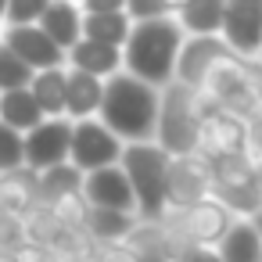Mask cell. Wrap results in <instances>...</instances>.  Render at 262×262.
Returning <instances> with one entry per match:
<instances>
[{
  "label": "cell",
  "mask_w": 262,
  "mask_h": 262,
  "mask_svg": "<svg viewBox=\"0 0 262 262\" xmlns=\"http://www.w3.org/2000/svg\"><path fill=\"white\" fill-rule=\"evenodd\" d=\"M183 40L187 36L172 15L155 22H133L129 40L122 47V72L155 90H165L176 76V58Z\"/></svg>",
  "instance_id": "obj_1"
},
{
  "label": "cell",
  "mask_w": 262,
  "mask_h": 262,
  "mask_svg": "<svg viewBox=\"0 0 262 262\" xmlns=\"http://www.w3.org/2000/svg\"><path fill=\"white\" fill-rule=\"evenodd\" d=\"M158 108H162V90L119 72L104 83V101L97 119L122 144H151L158 129Z\"/></svg>",
  "instance_id": "obj_2"
},
{
  "label": "cell",
  "mask_w": 262,
  "mask_h": 262,
  "mask_svg": "<svg viewBox=\"0 0 262 262\" xmlns=\"http://www.w3.org/2000/svg\"><path fill=\"white\" fill-rule=\"evenodd\" d=\"M119 169L129 180V190H133V201H137V219L140 223H162L165 219L169 155L155 140L151 144H122Z\"/></svg>",
  "instance_id": "obj_3"
},
{
  "label": "cell",
  "mask_w": 262,
  "mask_h": 262,
  "mask_svg": "<svg viewBox=\"0 0 262 262\" xmlns=\"http://www.w3.org/2000/svg\"><path fill=\"white\" fill-rule=\"evenodd\" d=\"M215 104L219 112L226 115H237L244 122H251L255 115H262V76L255 69V61H241V58H230L223 61L201 86Z\"/></svg>",
  "instance_id": "obj_4"
},
{
  "label": "cell",
  "mask_w": 262,
  "mask_h": 262,
  "mask_svg": "<svg viewBox=\"0 0 262 262\" xmlns=\"http://www.w3.org/2000/svg\"><path fill=\"white\" fill-rule=\"evenodd\" d=\"M198 133H201V122L190 108V90L180 83H169L162 90L155 144L169 158H183V155H198Z\"/></svg>",
  "instance_id": "obj_5"
},
{
  "label": "cell",
  "mask_w": 262,
  "mask_h": 262,
  "mask_svg": "<svg viewBox=\"0 0 262 262\" xmlns=\"http://www.w3.org/2000/svg\"><path fill=\"white\" fill-rule=\"evenodd\" d=\"M212 198V165L205 155H183L169 158L165 172V215L187 212L190 205Z\"/></svg>",
  "instance_id": "obj_6"
},
{
  "label": "cell",
  "mask_w": 262,
  "mask_h": 262,
  "mask_svg": "<svg viewBox=\"0 0 262 262\" xmlns=\"http://www.w3.org/2000/svg\"><path fill=\"white\" fill-rule=\"evenodd\" d=\"M122 158V140L101 122V119H86V122H72V144H69V165H76L83 176L97 172V169H112Z\"/></svg>",
  "instance_id": "obj_7"
},
{
  "label": "cell",
  "mask_w": 262,
  "mask_h": 262,
  "mask_svg": "<svg viewBox=\"0 0 262 262\" xmlns=\"http://www.w3.org/2000/svg\"><path fill=\"white\" fill-rule=\"evenodd\" d=\"M165 223L190 244V248H219V241L226 237V230L233 226V215L219 205V201H212V198H205V201H198V205H190L187 212H176V215H165Z\"/></svg>",
  "instance_id": "obj_8"
},
{
  "label": "cell",
  "mask_w": 262,
  "mask_h": 262,
  "mask_svg": "<svg viewBox=\"0 0 262 262\" xmlns=\"http://www.w3.org/2000/svg\"><path fill=\"white\" fill-rule=\"evenodd\" d=\"M219 40L241 61H255L262 51V0H233L223 11Z\"/></svg>",
  "instance_id": "obj_9"
},
{
  "label": "cell",
  "mask_w": 262,
  "mask_h": 262,
  "mask_svg": "<svg viewBox=\"0 0 262 262\" xmlns=\"http://www.w3.org/2000/svg\"><path fill=\"white\" fill-rule=\"evenodd\" d=\"M233 54L226 51V43L219 36H187L183 47H180V58H176V76L172 83L187 86V90H201L205 79L223 65L230 61Z\"/></svg>",
  "instance_id": "obj_10"
},
{
  "label": "cell",
  "mask_w": 262,
  "mask_h": 262,
  "mask_svg": "<svg viewBox=\"0 0 262 262\" xmlns=\"http://www.w3.org/2000/svg\"><path fill=\"white\" fill-rule=\"evenodd\" d=\"M26 144V169L29 172H47L54 165L69 162V144H72V122L69 119H43L33 133L22 137Z\"/></svg>",
  "instance_id": "obj_11"
},
{
  "label": "cell",
  "mask_w": 262,
  "mask_h": 262,
  "mask_svg": "<svg viewBox=\"0 0 262 262\" xmlns=\"http://www.w3.org/2000/svg\"><path fill=\"white\" fill-rule=\"evenodd\" d=\"M0 43H4L22 65L36 72H51V69H65V54L47 40V33L40 26H18V29H4V36H0Z\"/></svg>",
  "instance_id": "obj_12"
},
{
  "label": "cell",
  "mask_w": 262,
  "mask_h": 262,
  "mask_svg": "<svg viewBox=\"0 0 262 262\" xmlns=\"http://www.w3.org/2000/svg\"><path fill=\"white\" fill-rule=\"evenodd\" d=\"M83 201H86L90 208H108V212L137 215V201H133L129 180L122 176L119 165L86 172V176H83Z\"/></svg>",
  "instance_id": "obj_13"
},
{
  "label": "cell",
  "mask_w": 262,
  "mask_h": 262,
  "mask_svg": "<svg viewBox=\"0 0 262 262\" xmlns=\"http://www.w3.org/2000/svg\"><path fill=\"white\" fill-rule=\"evenodd\" d=\"M244 144H248V122L237 119V115H226V112L208 119L201 126V133H198V155H205L208 162L244 155Z\"/></svg>",
  "instance_id": "obj_14"
},
{
  "label": "cell",
  "mask_w": 262,
  "mask_h": 262,
  "mask_svg": "<svg viewBox=\"0 0 262 262\" xmlns=\"http://www.w3.org/2000/svg\"><path fill=\"white\" fill-rule=\"evenodd\" d=\"M65 61H69L72 72L94 76V79H101V83H108L112 76L122 72V51H119V47L94 43V40H79V43L65 54Z\"/></svg>",
  "instance_id": "obj_15"
},
{
  "label": "cell",
  "mask_w": 262,
  "mask_h": 262,
  "mask_svg": "<svg viewBox=\"0 0 262 262\" xmlns=\"http://www.w3.org/2000/svg\"><path fill=\"white\" fill-rule=\"evenodd\" d=\"M101 101H104V83L101 79L83 76V72H72V69L65 72V119L69 122L97 119Z\"/></svg>",
  "instance_id": "obj_16"
},
{
  "label": "cell",
  "mask_w": 262,
  "mask_h": 262,
  "mask_svg": "<svg viewBox=\"0 0 262 262\" xmlns=\"http://www.w3.org/2000/svg\"><path fill=\"white\" fill-rule=\"evenodd\" d=\"M36 26L47 33V40L61 54H69L83 40V11L76 4H47V11H43V18Z\"/></svg>",
  "instance_id": "obj_17"
},
{
  "label": "cell",
  "mask_w": 262,
  "mask_h": 262,
  "mask_svg": "<svg viewBox=\"0 0 262 262\" xmlns=\"http://www.w3.org/2000/svg\"><path fill=\"white\" fill-rule=\"evenodd\" d=\"M223 0H187V4H176L172 18L180 22L183 36H219L223 29Z\"/></svg>",
  "instance_id": "obj_18"
},
{
  "label": "cell",
  "mask_w": 262,
  "mask_h": 262,
  "mask_svg": "<svg viewBox=\"0 0 262 262\" xmlns=\"http://www.w3.org/2000/svg\"><path fill=\"white\" fill-rule=\"evenodd\" d=\"M40 205V187H36V172L29 169H18V172H8L0 176V212L4 215H26L29 208Z\"/></svg>",
  "instance_id": "obj_19"
},
{
  "label": "cell",
  "mask_w": 262,
  "mask_h": 262,
  "mask_svg": "<svg viewBox=\"0 0 262 262\" xmlns=\"http://www.w3.org/2000/svg\"><path fill=\"white\" fill-rule=\"evenodd\" d=\"M137 223H140L137 215H122V212H108V208H90L83 233L94 244H126V237L137 230Z\"/></svg>",
  "instance_id": "obj_20"
},
{
  "label": "cell",
  "mask_w": 262,
  "mask_h": 262,
  "mask_svg": "<svg viewBox=\"0 0 262 262\" xmlns=\"http://www.w3.org/2000/svg\"><path fill=\"white\" fill-rule=\"evenodd\" d=\"M215 255L223 262H262V237L255 233V226L248 219H233V226L219 241Z\"/></svg>",
  "instance_id": "obj_21"
},
{
  "label": "cell",
  "mask_w": 262,
  "mask_h": 262,
  "mask_svg": "<svg viewBox=\"0 0 262 262\" xmlns=\"http://www.w3.org/2000/svg\"><path fill=\"white\" fill-rule=\"evenodd\" d=\"M0 122L26 137L43 122V112L36 108L29 90H11V94H0Z\"/></svg>",
  "instance_id": "obj_22"
},
{
  "label": "cell",
  "mask_w": 262,
  "mask_h": 262,
  "mask_svg": "<svg viewBox=\"0 0 262 262\" xmlns=\"http://www.w3.org/2000/svg\"><path fill=\"white\" fill-rule=\"evenodd\" d=\"M129 15L126 8L122 11H112V15H83V40H94V43H104V47H126L129 40Z\"/></svg>",
  "instance_id": "obj_23"
},
{
  "label": "cell",
  "mask_w": 262,
  "mask_h": 262,
  "mask_svg": "<svg viewBox=\"0 0 262 262\" xmlns=\"http://www.w3.org/2000/svg\"><path fill=\"white\" fill-rule=\"evenodd\" d=\"M29 94L43 112V119H65V69L36 72L29 83Z\"/></svg>",
  "instance_id": "obj_24"
},
{
  "label": "cell",
  "mask_w": 262,
  "mask_h": 262,
  "mask_svg": "<svg viewBox=\"0 0 262 262\" xmlns=\"http://www.w3.org/2000/svg\"><path fill=\"white\" fill-rule=\"evenodd\" d=\"M36 187H40V205L51 208V205L61 201V198L83 194V172L65 162V165H54V169L40 172V176H36Z\"/></svg>",
  "instance_id": "obj_25"
},
{
  "label": "cell",
  "mask_w": 262,
  "mask_h": 262,
  "mask_svg": "<svg viewBox=\"0 0 262 262\" xmlns=\"http://www.w3.org/2000/svg\"><path fill=\"white\" fill-rule=\"evenodd\" d=\"M22 230H26V241H29V244H36V248H51V251H54V244L65 237V226L54 219V212H51L47 205L29 208V212L22 215Z\"/></svg>",
  "instance_id": "obj_26"
},
{
  "label": "cell",
  "mask_w": 262,
  "mask_h": 262,
  "mask_svg": "<svg viewBox=\"0 0 262 262\" xmlns=\"http://www.w3.org/2000/svg\"><path fill=\"white\" fill-rule=\"evenodd\" d=\"M33 83V69L22 65L4 43H0V94H11V90H29Z\"/></svg>",
  "instance_id": "obj_27"
},
{
  "label": "cell",
  "mask_w": 262,
  "mask_h": 262,
  "mask_svg": "<svg viewBox=\"0 0 262 262\" xmlns=\"http://www.w3.org/2000/svg\"><path fill=\"white\" fill-rule=\"evenodd\" d=\"M26 169V144H22V133L8 129L0 122V176L8 172H18Z\"/></svg>",
  "instance_id": "obj_28"
},
{
  "label": "cell",
  "mask_w": 262,
  "mask_h": 262,
  "mask_svg": "<svg viewBox=\"0 0 262 262\" xmlns=\"http://www.w3.org/2000/svg\"><path fill=\"white\" fill-rule=\"evenodd\" d=\"M47 11V0H11L4 8V22L8 29H18V26H36Z\"/></svg>",
  "instance_id": "obj_29"
},
{
  "label": "cell",
  "mask_w": 262,
  "mask_h": 262,
  "mask_svg": "<svg viewBox=\"0 0 262 262\" xmlns=\"http://www.w3.org/2000/svg\"><path fill=\"white\" fill-rule=\"evenodd\" d=\"M176 11V4H165V0H129L126 4V15L129 22H155V18H169Z\"/></svg>",
  "instance_id": "obj_30"
},
{
  "label": "cell",
  "mask_w": 262,
  "mask_h": 262,
  "mask_svg": "<svg viewBox=\"0 0 262 262\" xmlns=\"http://www.w3.org/2000/svg\"><path fill=\"white\" fill-rule=\"evenodd\" d=\"M26 244V230H22V219L18 215H4L0 212V251H15Z\"/></svg>",
  "instance_id": "obj_31"
},
{
  "label": "cell",
  "mask_w": 262,
  "mask_h": 262,
  "mask_svg": "<svg viewBox=\"0 0 262 262\" xmlns=\"http://www.w3.org/2000/svg\"><path fill=\"white\" fill-rule=\"evenodd\" d=\"M122 8H126L122 0H86L79 11L83 15H112V11H122Z\"/></svg>",
  "instance_id": "obj_32"
},
{
  "label": "cell",
  "mask_w": 262,
  "mask_h": 262,
  "mask_svg": "<svg viewBox=\"0 0 262 262\" xmlns=\"http://www.w3.org/2000/svg\"><path fill=\"white\" fill-rule=\"evenodd\" d=\"M183 262H223L212 248H194V251H187L183 255Z\"/></svg>",
  "instance_id": "obj_33"
},
{
  "label": "cell",
  "mask_w": 262,
  "mask_h": 262,
  "mask_svg": "<svg viewBox=\"0 0 262 262\" xmlns=\"http://www.w3.org/2000/svg\"><path fill=\"white\" fill-rule=\"evenodd\" d=\"M129 255H133V262H169L162 248H147V251H129Z\"/></svg>",
  "instance_id": "obj_34"
},
{
  "label": "cell",
  "mask_w": 262,
  "mask_h": 262,
  "mask_svg": "<svg viewBox=\"0 0 262 262\" xmlns=\"http://www.w3.org/2000/svg\"><path fill=\"white\" fill-rule=\"evenodd\" d=\"M255 69H258V76H262V51H258V58H255Z\"/></svg>",
  "instance_id": "obj_35"
},
{
  "label": "cell",
  "mask_w": 262,
  "mask_h": 262,
  "mask_svg": "<svg viewBox=\"0 0 262 262\" xmlns=\"http://www.w3.org/2000/svg\"><path fill=\"white\" fill-rule=\"evenodd\" d=\"M0 262H11V255H8V251H0Z\"/></svg>",
  "instance_id": "obj_36"
}]
</instances>
